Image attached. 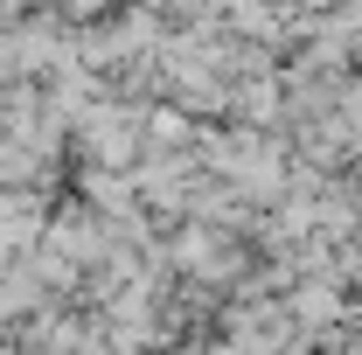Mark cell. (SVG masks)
Masks as SVG:
<instances>
[{
    "instance_id": "obj_1",
    "label": "cell",
    "mask_w": 362,
    "mask_h": 355,
    "mask_svg": "<svg viewBox=\"0 0 362 355\" xmlns=\"http://www.w3.org/2000/svg\"><path fill=\"white\" fill-rule=\"evenodd\" d=\"M160 7H175V14H181V28H216L230 0H160Z\"/></svg>"
}]
</instances>
